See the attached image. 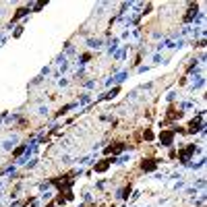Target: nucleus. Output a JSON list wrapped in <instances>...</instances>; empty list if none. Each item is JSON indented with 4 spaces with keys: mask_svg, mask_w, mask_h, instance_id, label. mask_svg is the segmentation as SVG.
I'll use <instances>...</instances> for the list:
<instances>
[{
    "mask_svg": "<svg viewBox=\"0 0 207 207\" xmlns=\"http://www.w3.org/2000/svg\"><path fill=\"white\" fill-rule=\"evenodd\" d=\"M108 166H110V160H104L101 164H95V172H104Z\"/></svg>",
    "mask_w": 207,
    "mask_h": 207,
    "instance_id": "nucleus-2",
    "label": "nucleus"
},
{
    "mask_svg": "<svg viewBox=\"0 0 207 207\" xmlns=\"http://www.w3.org/2000/svg\"><path fill=\"white\" fill-rule=\"evenodd\" d=\"M155 166H158V164H155L153 160H147V162H143V164H141V170L149 172V170H155Z\"/></svg>",
    "mask_w": 207,
    "mask_h": 207,
    "instance_id": "nucleus-1",
    "label": "nucleus"
}]
</instances>
